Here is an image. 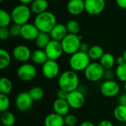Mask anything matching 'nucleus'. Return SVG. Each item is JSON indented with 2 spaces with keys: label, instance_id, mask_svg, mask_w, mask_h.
I'll return each mask as SVG.
<instances>
[{
  "label": "nucleus",
  "instance_id": "7c9ffc66",
  "mask_svg": "<svg viewBox=\"0 0 126 126\" xmlns=\"http://www.w3.org/2000/svg\"><path fill=\"white\" fill-rule=\"evenodd\" d=\"M66 27L68 30V32L71 34L78 35L80 30V27L78 21L74 19H71L68 21L67 23L66 24Z\"/></svg>",
  "mask_w": 126,
  "mask_h": 126
},
{
  "label": "nucleus",
  "instance_id": "3c124183",
  "mask_svg": "<svg viewBox=\"0 0 126 126\" xmlns=\"http://www.w3.org/2000/svg\"></svg>",
  "mask_w": 126,
  "mask_h": 126
},
{
  "label": "nucleus",
  "instance_id": "37998d69",
  "mask_svg": "<svg viewBox=\"0 0 126 126\" xmlns=\"http://www.w3.org/2000/svg\"><path fill=\"white\" fill-rule=\"evenodd\" d=\"M125 63H126V62L125 61V59H124V58L123 57V55L119 56V57H117V58H116V63H117V65H121V64Z\"/></svg>",
  "mask_w": 126,
  "mask_h": 126
},
{
  "label": "nucleus",
  "instance_id": "c03bdc74",
  "mask_svg": "<svg viewBox=\"0 0 126 126\" xmlns=\"http://www.w3.org/2000/svg\"><path fill=\"white\" fill-rule=\"evenodd\" d=\"M79 126H94V123H92V122H90V121H84V122H83V123H80V125Z\"/></svg>",
  "mask_w": 126,
  "mask_h": 126
},
{
  "label": "nucleus",
  "instance_id": "ddd939ff",
  "mask_svg": "<svg viewBox=\"0 0 126 126\" xmlns=\"http://www.w3.org/2000/svg\"><path fill=\"white\" fill-rule=\"evenodd\" d=\"M85 11L89 15L97 16L100 14L106 7L105 0H84Z\"/></svg>",
  "mask_w": 126,
  "mask_h": 126
},
{
  "label": "nucleus",
  "instance_id": "39448f33",
  "mask_svg": "<svg viewBox=\"0 0 126 126\" xmlns=\"http://www.w3.org/2000/svg\"><path fill=\"white\" fill-rule=\"evenodd\" d=\"M82 37L79 35L68 33L67 35L61 41L63 52L66 55H73L79 51Z\"/></svg>",
  "mask_w": 126,
  "mask_h": 126
},
{
  "label": "nucleus",
  "instance_id": "dca6fc26",
  "mask_svg": "<svg viewBox=\"0 0 126 126\" xmlns=\"http://www.w3.org/2000/svg\"><path fill=\"white\" fill-rule=\"evenodd\" d=\"M68 30L65 24L62 23H57L56 25L49 32L50 37L52 40L61 41L68 34Z\"/></svg>",
  "mask_w": 126,
  "mask_h": 126
},
{
  "label": "nucleus",
  "instance_id": "9b49d317",
  "mask_svg": "<svg viewBox=\"0 0 126 126\" xmlns=\"http://www.w3.org/2000/svg\"><path fill=\"white\" fill-rule=\"evenodd\" d=\"M66 101L68 102L71 109H79L84 106L86 100L83 92L76 89L75 91L69 92Z\"/></svg>",
  "mask_w": 126,
  "mask_h": 126
},
{
  "label": "nucleus",
  "instance_id": "4468645a",
  "mask_svg": "<svg viewBox=\"0 0 126 126\" xmlns=\"http://www.w3.org/2000/svg\"><path fill=\"white\" fill-rule=\"evenodd\" d=\"M32 52L30 49L26 45H18L15 47L13 50V58L18 62L25 63L31 59Z\"/></svg>",
  "mask_w": 126,
  "mask_h": 126
},
{
  "label": "nucleus",
  "instance_id": "c85d7f7f",
  "mask_svg": "<svg viewBox=\"0 0 126 126\" xmlns=\"http://www.w3.org/2000/svg\"><path fill=\"white\" fill-rule=\"evenodd\" d=\"M12 21V16L7 10L4 9L0 10V27H7L10 26Z\"/></svg>",
  "mask_w": 126,
  "mask_h": 126
},
{
  "label": "nucleus",
  "instance_id": "20e7f679",
  "mask_svg": "<svg viewBox=\"0 0 126 126\" xmlns=\"http://www.w3.org/2000/svg\"><path fill=\"white\" fill-rule=\"evenodd\" d=\"M31 9L27 4H21L16 6L11 13L12 21L13 23L21 26L28 23L31 16Z\"/></svg>",
  "mask_w": 126,
  "mask_h": 126
},
{
  "label": "nucleus",
  "instance_id": "09e8293b",
  "mask_svg": "<svg viewBox=\"0 0 126 126\" xmlns=\"http://www.w3.org/2000/svg\"><path fill=\"white\" fill-rule=\"evenodd\" d=\"M126 126V125H120V126Z\"/></svg>",
  "mask_w": 126,
  "mask_h": 126
},
{
  "label": "nucleus",
  "instance_id": "f8f14e48",
  "mask_svg": "<svg viewBox=\"0 0 126 126\" xmlns=\"http://www.w3.org/2000/svg\"><path fill=\"white\" fill-rule=\"evenodd\" d=\"M60 66L57 61L48 59L42 65V74L47 79H54L58 76Z\"/></svg>",
  "mask_w": 126,
  "mask_h": 126
},
{
  "label": "nucleus",
  "instance_id": "6e6552de",
  "mask_svg": "<svg viewBox=\"0 0 126 126\" xmlns=\"http://www.w3.org/2000/svg\"><path fill=\"white\" fill-rule=\"evenodd\" d=\"M33 102L29 92H21L16 97L15 106L20 111H27L32 108Z\"/></svg>",
  "mask_w": 126,
  "mask_h": 126
},
{
  "label": "nucleus",
  "instance_id": "c756f323",
  "mask_svg": "<svg viewBox=\"0 0 126 126\" xmlns=\"http://www.w3.org/2000/svg\"><path fill=\"white\" fill-rule=\"evenodd\" d=\"M29 93L34 101H39L43 99L44 96V91L40 86H34L30 91Z\"/></svg>",
  "mask_w": 126,
  "mask_h": 126
},
{
  "label": "nucleus",
  "instance_id": "f03ea898",
  "mask_svg": "<svg viewBox=\"0 0 126 126\" xmlns=\"http://www.w3.org/2000/svg\"><path fill=\"white\" fill-rule=\"evenodd\" d=\"M40 32H48L57 24V18L55 16L49 11H45L42 13L36 15L33 23Z\"/></svg>",
  "mask_w": 126,
  "mask_h": 126
},
{
  "label": "nucleus",
  "instance_id": "e433bc0d",
  "mask_svg": "<svg viewBox=\"0 0 126 126\" xmlns=\"http://www.w3.org/2000/svg\"><path fill=\"white\" fill-rule=\"evenodd\" d=\"M10 36L9 28L0 27V39L1 41H6Z\"/></svg>",
  "mask_w": 126,
  "mask_h": 126
},
{
  "label": "nucleus",
  "instance_id": "a19ab883",
  "mask_svg": "<svg viewBox=\"0 0 126 126\" xmlns=\"http://www.w3.org/2000/svg\"><path fill=\"white\" fill-rule=\"evenodd\" d=\"M97 126H114V125L111 121L105 120L100 121Z\"/></svg>",
  "mask_w": 126,
  "mask_h": 126
},
{
  "label": "nucleus",
  "instance_id": "de8ad7c7",
  "mask_svg": "<svg viewBox=\"0 0 126 126\" xmlns=\"http://www.w3.org/2000/svg\"><path fill=\"white\" fill-rule=\"evenodd\" d=\"M124 89H125V91H126V82H125V85H124Z\"/></svg>",
  "mask_w": 126,
  "mask_h": 126
},
{
  "label": "nucleus",
  "instance_id": "b1692460",
  "mask_svg": "<svg viewBox=\"0 0 126 126\" xmlns=\"http://www.w3.org/2000/svg\"><path fill=\"white\" fill-rule=\"evenodd\" d=\"M104 50L102 47L99 45H93L90 47L88 52V55L91 60L92 61H100L102 56L104 55Z\"/></svg>",
  "mask_w": 126,
  "mask_h": 126
},
{
  "label": "nucleus",
  "instance_id": "49530a36",
  "mask_svg": "<svg viewBox=\"0 0 126 126\" xmlns=\"http://www.w3.org/2000/svg\"><path fill=\"white\" fill-rule=\"evenodd\" d=\"M123 55V57L124 58V59H125V61L126 62V49H125V50H124V52H123V55Z\"/></svg>",
  "mask_w": 126,
  "mask_h": 126
},
{
  "label": "nucleus",
  "instance_id": "4c0bfd02",
  "mask_svg": "<svg viewBox=\"0 0 126 126\" xmlns=\"http://www.w3.org/2000/svg\"><path fill=\"white\" fill-rule=\"evenodd\" d=\"M68 94H69V92L62 89H60L57 91V93H56V95H57V98L58 99H62V100H66L67 97H68Z\"/></svg>",
  "mask_w": 126,
  "mask_h": 126
},
{
  "label": "nucleus",
  "instance_id": "f704fd0d",
  "mask_svg": "<svg viewBox=\"0 0 126 126\" xmlns=\"http://www.w3.org/2000/svg\"><path fill=\"white\" fill-rule=\"evenodd\" d=\"M21 25L13 23L9 27L10 36H12L13 38H16L18 36H21Z\"/></svg>",
  "mask_w": 126,
  "mask_h": 126
},
{
  "label": "nucleus",
  "instance_id": "f257e3e1",
  "mask_svg": "<svg viewBox=\"0 0 126 126\" xmlns=\"http://www.w3.org/2000/svg\"><path fill=\"white\" fill-rule=\"evenodd\" d=\"M60 89L68 92H71L78 89L79 86V77L76 72L70 69L62 72L58 81Z\"/></svg>",
  "mask_w": 126,
  "mask_h": 126
},
{
  "label": "nucleus",
  "instance_id": "79ce46f5",
  "mask_svg": "<svg viewBox=\"0 0 126 126\" xmlns=\"http://www.w3.org/2000/svg\"><path fill=\"white\" fill-rule=\"evenodd\" d=\"M116 3L119 7L126 10V0H116Z\"/></svg>",
  "mask_w": 126,
  "mask_h": 126
},
{
  "label": "nucleus",
  "instance_id": "423d86ee",
  "mask_svg": "<svg viewBox=\"0 0 126 126\" xmlns=\"http://www.w3.org/2000/svg\"><path fill=\"white\" fill-rule=\"evenodd\" d=\"M105 69L98 62H92L84 70L85 78L90 82H97L103 78Z\"/></svg>",
  "mask_w": 126,
  "mask_h": 126
},
{
  "label": "nucleus",
  "instance_id": "a211bd4d",
  "mask_svg": "<svg viewBox=\"0 0 126 126\" xmlns=\"http://www.w3.org/2000/svg\"><path fill=\"white\" fill-rule=\"evenodd\" d=\"M52 106H53L54 112L61 116L65 117L69 112L70 106H69L68 102L66 101V100H62V99L57 98L54 101Z\"/></svg>",
  "mask_w": 126,
  "mask_h": 126
},
{
  "label": "nucleus",
  "instance_id": "58836bf2",
  "mask_svg": "<svg viewBox=\"0 0 126 126\" xmlns=\"http://www.w3.org/2000/svg\"><path fill=\"white\" fill-rule=\"evenodd\" d=\"M89 48H90V47L89 46L88 44H86V43H85V42H81L80 46L79 51L83 52L88 53V52H89Z\"/></svg>",
  "mask_w": 126,
  "mask_h": 126
},
{
  "label": "nucleus",
  "instance_id": "8fccbe9b",
  "mask_svg": "<svg viewBox=\"0 0 126 126\" xmlns=\"http://www.w3.org/2000/svg\"><path fill=\"white\" fill-rule=\"evenodd\" d=\"M3 1V0H0V1H1H1Z\"/></svg>",
  "mask_w": 126,
  "mask_h": 126
},
{
  "label": "nucleus",
  "instance_id": "9d476101",
  "mask_svg": "<svg viewBox=\"0 0 126 126\" xmlns=\"http://www.w3.org/2000/svg\"><path fill=\"white\" fill-rule=\"evenodd\" d=\"M101 94L106 97H113L117 95L120 92V86L119 83L114 80H105L103 82L100 87Z\"/></svg>",
  "mask_w": 126,
  "mask_h": 126
},
{
  "label": "nucleus",
  "instance_id": "6ab92c4d",
  "mask_svg": "<svg viewBox=\"0 0 126 126\" xmlns=\"http://www.w3.org/2000/svg\"><path fill=\"white\" fill-rule=\"evenodd\" d=\"M44 126H64V117L55 112L47 114L44 121Z\"/></svg>",
  "mask_w": 126,
  "mask_h": 126
},
{
  "label": "nucleus",
  "instance_id": "aec40b11",
  "mask_svg": "<svg viewBox=\"0 0 126 126\" xmlns=\"http://www.w3.org/2000/svg\"><path fill=\"white\" fill-rule=\"evenodd\" d=\"M49 3L47 0H33L30 4V9L32 13L38 15L47 10Z\"/></svg>",
  "mask_w": 126,
  "mask_h": 126
},
{
  "label": "nucleus",
  "instance_id": "f3484780",
  "mask_svg": "<svg viewBox=\"0 0 126 126\" xmlns=\"http://www.w3.org/2000/svg\"><path fill=\"white\" fill-rule=\"evenodd\" d=\"M66 8L68 13L72 16L80 15L85 11V1L84 0H69Z\"/></svg>",
  "mask_w": 126,
  "mask_h": 126
},
{
  "label": "nucleus",
  "instance_id": "bb28decb",
  "mask_svg": "<svg viewBox=\"0 0 126 126\" xmlns=\"http://www.w3.org/2000/svg\"><path fill=\"white\" fill-rule=\"evenodd\" d=\"M13 90V83L12 81L6 78L2 77L0 79V93L8 95Z\"/></svg>",
  "mask_w": 126,
  "mask_h": 126
},
{
  "label": "nucleus",
  "instance_id": "2f4dec72",
  "mask_svg": "<svg viewBox=\"0 0 126 126\" xmlns=\"http://www.w3.org/2000/svg\"><path fill=\"white\" fill-rule=\"evenodd\" d=\"M116 78L121 82L125 83L126 82V63L121 64V65H117L116 70Z\"/></svg>",
  "mask_w": 126,
  "mask_h": 126
},
{
  "label": "nucleus",
  "instance_id": "1a4fd4ad",
  "mask_svg": "<svg viewBox=\"0 0 126 126\" xmlns=\"http://www.w3.org/2000/svg\"><path fill=\"white\" fill-rule=\"evenodd\" d=\"M44 51L47 55L48 59L54 61L59 59L63 53H64L61 41H55L52 39L45 47Z\"/></svg>",
  "mask_w": 126,
  "mask_h": 126
},
{
  "label": "nucleus",
  "instance_id": "0eeeda50",
  "mask_svg": "<svg viewBox=\"0 0 126 126\" xmlns=\"http://www.w3.org/2000/svg\"><path fill=\"white\" fill-rule=\"evenodd\" d=\"M37 75V70L34 65L24 63L17 69V76L22 81H31Z\"/></svg>",
  "mask_w": 126,
  "mask_h": 126
},
{
  "label": "nucleus",
  "instance_id": "cd10ccee",
  "mask_svg": "<svg viewBox=\"0 0 126 126\" xmlns=\"http://www.w3.org/2000/svg\"><path fill=\"white\" fill-rule=\"evenodd\" d=\"M11 62V56L10 54L5 49H0V69L3 70L7 69Z\"/></svg>",
  "mask_w": 126,
  "mask_h": 126
},
{
  "label": "nucleus",
  "instance_id": "7ed1b4c3",
  "mask_svg": "<svg viewBox=\"0 0 126 126\" xmlns=\"http://www.w3.org/2000/svg\"><path fill=\"white\" fill-rule=\"evenodd\" d=\"M91 59L88 53L78 51L70 56L69 65L72 70L78 72L84 71L90 64Z\"/></svg>",
  "mask_w": 126,
  "mask_h": 126
},
{
  "label": "nucleus",
  "instance_id": "72a5a7b5",
  "mask_svg": "<svg viewBox=\"0 0 126 126\" xmlns=\"http://www.w3.org/2000/svg\"><path fill=\"white\" fill-rule=\"evenodd\" d=\"M78 123V118L75 114H68L64 117V124L66 126H75Z\"/></svg>",
  "mask_w": 126,
  "mask_h": 126
},
{
  "label": "nucleus",
  "instance_id": "4be33fe9",
  "mask_svg": "<svg viewBox=\"0 0 126 126\" xmlns=\"http://www.w3.org/2000/svg\"><path fill=\"white\" fill-rule=\"evenodd\" d=\"M52 40L49 33L44 32H39L37 38L35 40V44L38 49H44L47 44Z\"/></svg>",
  "mask_w": 126,
  "mask_h": 126
},
{
  "label": "nucleus",
  "instance_id": "c9c22d12",
  "mask_svg": "<svg viewBox=\"0 0 126 126\" xmlns=\"http://www.w3.org/2000/svg\"><path fill=\"white\" fill-rule=\"evenodd\" d=\"M116 77L115 71L112 70V69H105L104 74H103V78L106 80H114V78Z\"/></svg>",
  "mask_w": 126,
  "mask_h": 126
},
{
  "label": "nucleus",
  "instance_id": "2eb2a0df",
  "mask_svg": "<svg viewBox=\"0 0 126 126\" xmlns=\"http://www.w3.org/2000/svg\"><path fill=\"white\" fill-rule=\"evenodd\" d=\"M39 32L34 24L28 22L21 26V37L27 41H35Z\"/></svg>",
  "mask_w": 126,
  "mask_h": 126
},
{
  "label": "nucleus",
  "instance_id": "ea45409f",
  "mask_svg": "<svg viewBox=\"0 0 126 126\" xmlns=\"http://www.w3.org/2000/svg\"><path fill=\"white\" fill-rule=\"evenodd\" d=\"M118 102L119 104L126 106V92L124 94H122L119 96L118 97Z\"/></svg>",
  "mask_w": 126,
  "mask_h": 126
},
{
  "label": "nucleus",
  "instance_id": "393cba45",
  "mask_svg": "<svg viewBox=\"0 0 126 126\" xmlns=\"http://www.w3.org/2000/svg\"><path fill=\"white\" fill-rule=\"evenodd\" d=\"M0 121L1 126H13L16 123V117L12 112L6 111L4 112H1Z\"/></svg>",
  "mask_w": 126,
  "mask_h": 126
},
{
  "label": "nucleus",
  "instance_id": "473e14b6",
  "mask_svg": "<svg viewBox=\"0 0 126 126\" xmlns=\"http://www.w3.org/2000/svg\"><path fill=\"white\" fill-rule=\"evenodd\" d=\"M10 99L7 94L0 93V111L4 112L8 110L10 107Z\"/></svg>",
  "mask_w": 126,
  "mask_h": 126
},
{
  "label": "nucleus",
  "instance_id": "5701e85b",
  "mask_svg": "<svg viewBox=\"0 0 126 126\" xmlns=\"http://www.w3.org/2000/svg\"><path fill=\"white\" fill-rule=\"evenodd\" d=\"M99 63L105 69H112L114 64L116 63V58L112 54L106 52L104 53V55L102 56Z\"/></svg>",
  "mask_w": 126,
  "mask_h": 126
},
{
  "label": "nucleus",
  "instance_id": "a878e982",
  "mask_svg": "<svg viewBox=\"0 0 126 126\" xmlns=\"http://www.w3.org/2000/svg\"><path fill=\"white\" fill-rule=\"evenodd\" d=\"M114 118L123 123H126V106L119 104L114 109Z\"/></svg>",
  "mask_w": 126,
  "mask_h": 126
},
{
  "label": "nucleus",
  "instance_id": "412c9836",
  "mask_svg": "<svg viewBox=\"0 0 126 126\" xmlns=\"http://www.w3.org/2000/svg\"><path fill=\"white\" fill-rule=\"evenodd\" d=\"M31 60L35 64L43 65L48 60V58L44 49H37L33 52H32Z\"/></svg>",
  "mask_w": 126,
  "mask_h": 126
},
{
  "label": "nucleus",
  "instance_id": "a18cd8bd",
  "mask_svg": "<svg viewBox=\"0 0 126 126\" xmlns=\"http://www.w3.org/2000/svg\"><path fill=\"white\" fill-rule=\"evenodd\" d=\"M32 1L33 0H19L21 4H27V5L29 4H31Z\"/></svg>",
  "mask_w": 126,
  "mask_h": 126
}]
</instances>
